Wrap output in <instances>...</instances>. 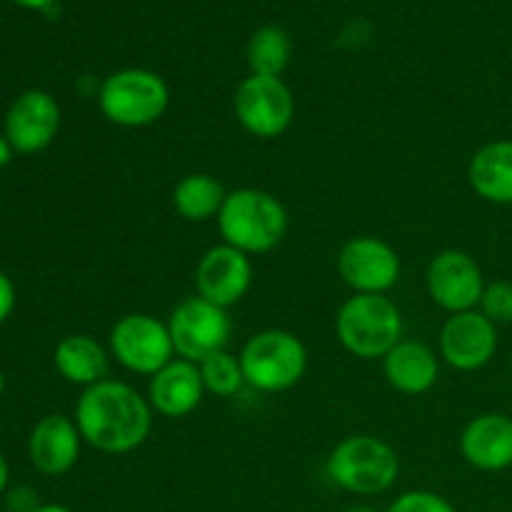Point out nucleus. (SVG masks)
Here are the masks:
<instances>
[{
    "mask_svg": "<svg viewBox=\"0 0 512 512\" xmlns=\"http://www.w3.org/2000/svg\"><path fill=\"white\" fill-rule=\"evenodd\" d=\"M75 425L83 443L105 455H128L148 440L153 408L133 385L100 380L75 403Z\"/></svg>",
    "mask_w": 512,
    "mask_h": 512,
    "instance_id": "1",
    "label": "nucleus"
},
{
    "mask_svg": "<svg viewBox=\"0 0 512 512\" xmlns=\"http://www.w3.org/2000/svg\"><path fill=\"white\" fill-rule=\"evenodd\" d=\"M218 230L225 245H233L245 255H263L283 243L288 210L268 190H230L218 213Z\"/></svg>",
    "mask_w": 512,
    "mask_h": 512,
    "instance_id": "2",
    "label": "nucleus"
},
{
    "mask_svg": "<svg viewBox=\"0 0 512 512\" xmlns=\"http://www.w3.org/2000/svg\"><path fill=\"white\" fill-rule=\"evenodd\" d=\"M335 333L340 345L355 358H385L403 340V315L385 295L355 293L338 310Z\"/></svg>",
    "mask_w": 512,
    "mask_h": 512,
    "instance_id": "3",
    "label": "nucleus"
},
{
    "mask_svg": "<svg viewBox=\"0 0 512 512\" xmlns=\"http://www.w3.org/2000/svg\"><path fill=\"white\" fill-rule=\"evenodd\" d=\"M400 458L385 440L350 435L340 440L328 458V478L353 495H380L395 485Z\"/></svg>",
    "mask_w": 512,
    "mask_h": 512,
    "instance_id": "4",
    "label": "nucleus"
},
{
    "mask_svg": "<svg viewBox=\"0 0 512 512\" xmlns=\"http://www.w3.org/2000/svg\"><path fill=\"white\" fill-rule=\"evenodd\" d=\"M238 358L245 383L260 393H285L295 388L308 370V350L303 340L278 328L255 333Z\"/></svg>",
    "mask_w": 512,
    "mask_h": 512,
    "instance_id": "5",
    "label": "nucleus"
},
{
    "mask_svg": "<svg viewBox=\"0 0 512 512\" xmlns=\"http://www.w3.org/2000/svg\"><path fill=\"white\" fill-rule=\"evenodd\" d=\"M168 103V83L145 68H125L108 75L98 93L100 113L120 128H148L158 123Z\"/></svg>",
    "mask_w": 512,
    "mask_h": 512,
    "instance_id": "6",
    "label": "nucleus"
},
{
    "mask_svg": "<svg viewBox=\"0 0 512 512\" xmlns=\"http://www.w3.org/2000/svg\"><path fill=\"white\" fill-rule=\"evenodd\" d=\"M168 330L178 358L203 363L213 353L228 350L233 323H230L228 310L195 295L175 305Z\"/></svg>",
    "mask_w": 512,
    "mask_h": 512,
    "instance_id": "7",
    "label": "nucleus"
},
{
    "mask_svg": "<svg viewBox=\"0 0 512 512\" xmlns=\"http://www.w3.org/2000/svg\"><path fill=\"white\" fill-rule=\"evenodd\" d=\"M110 353L125 370L135 375H148V378H153L170 360L178 358L168 323H160L148 313L123 315L113 325Z\"/></svg>",
    "mask_w": 512,
    "mask_h": 512,
    "instance_id": "8",
    "label": "nucleus"
},
{
    "mask_svg": "<svg viewBox=\"0 0 512 512\" xmlns=\"http://www.w3.org/2000/svg\"><path fill=\"white\" fill-rule=\"evenodd\" d=\"M235 118L258 140L280 138L295 118V98L280 78L250 75L235 90Z\"/></svg>",
    "mask_w": 512,
    "mask_h": 512,
    "instance_id": "9",
    "label": "nucleus"
},
{
    "mask_svg": "<svg viewBox=\"0 0 512 512\" xmlns=\"http://www.w3.org/2000/svg\"><path fill=\"white\" fill-rule=\"evenodd\" d=\"M400 258L395 248L373 235L348 240L338 253V273L358 295H385L400 280Z\"/></svg>",
    "mask_w": 512,
    "mask_h": 512,
    "instance_id": "10",
    "label": "nucleus"
},
{
    "mask_svg": "<svg viewBox=\"0 0 512 512\" xmlns=\"http://www.w3.org/2000/svg\"><path fill=\"white\" fill-rule=\"evenodd\" d=\"M425 285H428L430 300L455 315L465 310H478L488 283L473 255L463 250H443L430 260Z\"/></svg>",
    "mask_w": 512,
    "mask_h": 512,
    "instance_id": "11",
    "label": "nucleus"
},
{
    "mask_svg": "<svg viewBox=\"0 0 512 512\" xmlns=\"http://www.w3.org/2000/svg\"><path fill=\"white\" fill-rule=\"evenodd\" d=\"M498 353V325L480 310H465L445 320L440 330V358L460 373L485 368Z\"/></svg>",
    "mask_w": 512,
    "mask_h": 512,
    "instance_id": "12",
    "label": "nucleus"
},
{
    "mask_svg": "<svg viewBox=\"0 0 512 512\" xmlns=\"http://www.w3.org/2000/svg\"><path fill=\"white\" fill-rule=\"evenodd\" d=\"M60 130V105L48 90L30 88L10 103L3 133L15 153L33 155L48 148Z\"/></svg>",
    "mask_w": 512,
    "mask_h": 512,
    "instance_id": "13",
    "label": "nucleus"
},
{
    "mask_svg": "<svg viewBox=\"0 0 512 512\" xmlns=\"http://www.w3.org/2000/svg\"><path fill=\"white\" fill-rule=\"evenodd\" d=\"M253 285V263L250 255L240 253L233 245H213L205 250L195 268V288L200 298L218 308H233L248 295Z\"/></svg>",
    "mask_w": 512,
    "mask_h": 512,
    "instance_id": "14",
    "label": "nucleus"
},
{
    "mask_svg": "<svg viewBox=\"0 0 512 512\" xmlns=\"http://www.w3.org/2000/svg\"><path fill=\"white\" fill-rule=\"evenodd\" d=\"M80 430L75 420L53 413L35 423L28 438V455L33 468L48 478L70 473L80 458Z\"/></svg>",
    "mask_w": 512,
    "mask_h": 512,
    "instance_id": "15",
    "label": "nucleus"
},
{
    "mask_svg": "<svg viewBox=\"0 0 512 512\" xmlns=\"http://www.w3.org/2000/svg\"><path fill=\"white\" fill-rule=\"evenodd\" d=\"M205 385L200 378L198 363L175 358L163 370L150 378L148 383V403L155 413L163 418L180 420L188 418L203 403Z\"/></svg>",
    "mask_w": 512,
    "mask_h": 512,
    "instance_id": "16",
    "label": "nucleus"
},
{
    "mask_svg": "<svg viewBox=\"0 0 512 512\" xmlns=\"http://www.w3.org/2000/svg\"><path fill=\"white\" fill-rule=\"evenodd\" d=\"M465 463L483 473L512 468V418L505 413H483L465 425L460 435Z\"/></svg>",
    "mask_w": 512,
    "mask_h": 512,
    "instance_id": "17",
    "label": "nucleus"
},
{
    "mask_svg": "<svg viewBox=\"0 0 512 512\" xmlns=\"http://www.w3.org/2000/svg\"><path fill=\"white\" fill-rule=\"evenodd\" d=\"M383 373L390 388L403 395H425L440 378L438 355L420 340H400L383 358Z\"/></svg>",
    "mask_w": 512,
    "mask_h": 512,
    "instance_id": "18",
    "label": "nucleus"
},
{
    "mask_svg": "<svg viewBox=\"0 0 512 512\" xmlns=\"http://www.w3.org/2000/svg\"><path fill=\"white\" fill-rule=\"evenodd\" d=\"M468 183L478 198L493 205H512V140H493L473 155Z\"/></svg>",
    "mask_w": 512,
    "mask_h": 512,
    "instance_id": "19",
    "label": "nucleus"
},
{
    "mask_svg": "<svg viewBox=\"0 0 512 512\" xmlns=\"http://www.w3.org/2000/svg\"><path fill=\"white\" fill-rule=\"evenodd\" d=\"M53 363L60 378L80 385L83 390L100 380H108V353L90 335H68L60 340L53 353Z\"/></svg>",
    "mask_w": 512,
    "mask_h": 512,
    "instance_id": "20",
    "label": "nucleus"
},
{
    "mask_svg": "<svg viewBox=\"0 0 512 512\" xmlns=\"http://www.w3.org/2000/svg\"><path fill=\"white\" fill-rule=\"evenodd\" d=\"M225 198L228 193L218 178L208 173H190L175 185L173 208L188 223H205L210 218H218Z\"/></svg>",
    "mask_w": 512,
    "mask_h": 512,
    "instance_id": "21",
    "label": "nucleus"
},
{
    "mask_svg": "<svg viewBox=\"0 0 512 512\" xmlns=\"http://www.w3.org/2000/svg\"><path fill=\"white\" fill-rule=\"evenodd\" d=\"M290 63V38L278 25L255 30L248 43V65L253 75L280 78Z\"/></svg>",
    "mask_w": 512,
    "mask_h": 512,
    "instance_id": "22",
    "label": "nucleus"
},
{
    "mask_svg": "<svg viewBox=\"0 0 512 512\" xmlns=\"http://www.w3.org/2000/svg\"><path fill=\"white\" fill-rule=\"evenodd\" d=\"M200 378H203L205 393H213L218 398H233L240 388L245 385L243 368H240V358H235L228 350L213 353L198 363Z\"/></svg>",
    "mask_w": 512,
    "mask_h": 512,
    "instance_id": "23",
    "label": "nucleus"
},
{
    "mask_svg": "<svg viewBox=\"0 0 512 512\" xmlns=\"http://www.w3.org/2000/svg\"><path fill=\"white\" fill-rule=\"evenodd\" d=\"M480 313L495 325H512V283L510 280H493L485 285V293L478 305Z\"/></svg>",
    "mask_w": 512,
    "mask_h": 512,
    "instance_id": "24",
    "label": "nucleus"
},
{
    "mask_svg": "<svg viewBox=\"0 0 512 512\" xmlns=\"http://www.w3.org/2000/svg\"><path fill=\"white\" fill-rule=\"evenodd\" d=\"M385 512H458V508L433 490H408L398 495Z\"/></svg>",
    "mask_w": 512,
    "mask_h": 512,
    "instance_id": "25",
    "label": "nucleus"
},
{
    "mask_svg": "<svg viewBox=\"0 0 512 512\" xmlns=\"http://www.w3.org/2000/svg\"><path fill=\"white\" fill-rule=\"evenodd\" d=\"M40 498L30 485H15L8 488L5 493V508L8 512H38L40 510Z\"/></svg>",
    "mask_w": 512,
    "mask_h": 512,
    "instance_id": "26",
    "label": "nucleus"
},
{
    "mask_svg": "<svg viewBox=\"0 0 512 512\" xmlns=\"http://www.w3.org/2000/svg\"><path fill=\"white\" fill-rule=\"evenodd\" d=\"M15 310V285L8 275L0 270V325L13 315Z\"/></svg>",
    "mask_w": 512,
    "mask_h": 512,
    "instance_id": "27",
    "label": "nucleus"
},
{
    "mask_svg": "<svg viewBox=\"0 0 512 512\" xmlns=\"http://www.w3.org/2000/svg\"><path fill=\"white\" fill-rule=\"evenodd\" d=\"M13 155H15L13 145L8 143V138H5V133H0V170H3L5 165L10 163V160H13Z\"/></svg>",
    "mask_w": 512,
    "mask_h": 512,
    "instance_id": "28",
    "label": "nucleus"
},
{
    "mask_svg": "<svg viewBox=\"0 0 512 512\" xmlns=\"http://www.w3.org/2000/svg\"><path fill=\"white\" fill-rule=\"evenodd\" d=\"M8 480H10L8 458H5V455L0 453V498H3V495L8 493Z\"/></svg>",
    "mask_w": 512,
    "mask_h": 512,
    "instance_id": "29",
    "label": "nucleus"
},
{
    "mask_svg": "<svg viewBox=\"0 0 512 512\" xmlns=\"http://www.w3.org/2000/svg\"><path fill=\"white\" fill-rule=\"evenodd\" d=\"M15 5H20V8H30V10H48L50 5L55 3V0H13Z\"/></svg>",
    "mask_w": 512,
    "mask_h": 512,
    "instance_id": "30",
    "label": "nucleus"
},
{
    "mask_svg": "<svg viewBox=\"0 0 512 512\" xmlns=\"http://www.w3.org/2000/svg\"><path fill=\"white\" fill-rule=\"evenodd\" d=\"M38 512H73V510L65 508V505H58V503H48V505H40Z\"/></svg>",
    "mask_w": 512,
    "mask_h": 512,
    "instance_id": "31",
    "label": "nucleus"
},
{
    "mask_svg": "<svg viewBox=\"0 0 512 512\" xmlns=\"http://www.w3.org/2000/svg\"><path fill=\"white\" fill-rule=\"evenodd\" d=\"M340 512H378V510L370 508V505H350V508H345Z\"/></svg>",
    "mask_w": 512,
    "mask_h": 512,
    "instance_id": "32",
    "label": "nucleus"
},
{
    "mask_svg": "<svg viewBox=\"0 0 512 512\" xmlns=\"http://www.w3.org/2000/svg\"><path fill=\"white\" fill-rule=\"evenodd\" d=\"M3 390H5V375L3 370H0V395H3Z\"/></svg>",
    "mask_w": 512,
    "mask_h": 512,
    "instance_id": "33",
    "label": "nucleus"
}]
</instances>
